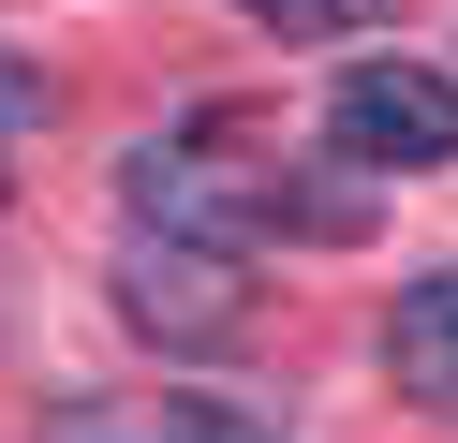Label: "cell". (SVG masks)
Instances as JSON below:
<instances>
[{"label": "cell", "mask_w": 458, "mask_h": 443, "mask_svg": "<svg viewBox=\"0 0 458 443\" xmlns=\"http://www.w3.org/2000/svg\"><path fill=\"white\" fill-rule=\"evenodd\" d=\"M385 370H399V399L458 413V266L399 281V311H385Z\"/></svg>", "instance_id": "cell-4"}, {"label": "cell", "mask_w": 458, "mask_h": 443, "mask_svg": "<svg viewBox=\"0 0 458 443\" xmlns=\"http://www.w3.org/2000/svg\"><path fill=\"white\" fill-rule=\"evenodd\" d=\"M178 443H281L267 413H237V399H178Z\"/></svg>", "instance_id": "cell-7"}, {"label": "cell", "mask_w": 458, "mask_h": 443, "mask_svg": "<svg viewBox=\"0 0 458 443\" xmlns=\"http://www.w3.org/2000/svg\"><path fill=\"white\" fill-rule=\"evenodd\" d=\"M45 133V74L30 59H0V192H15V148Z\"/></svg>", "instance_id": "cell-6"}, {"label": "cell", "mask_w": 458, "mask_h": 443, "mask_svg": "<svg viewBox=\"0 0 458 443\" xmlns=\"http://www.w3.org/2000/svg\"><path fill=\"white\" fill-rule=\"evenodd\" d=\"M326 133H340L355 177H428V163H458V74H428V59H355L340 104H326Z\"/></svg>", "instance_id": "cell-2"}, {"label": "cell", "mask_w": 458, "mask_h": 443, "mask_svg": "<svg viewBox=\"0 0 458 443\" xmlns=\"http://www.w3.org/2000/svg\"><path fill=\"white\" fill-rule=\"evenodd\" d=\"M119 311L148 325V340H237L251 325V281H237V251H208V236H148L133 222V251H119Z\"/></svg>", "instance_id": "cell-3"}, {"label": "cell", "mask_w": 458, "mask_h": 443, "mask_svg": "<svg viewBox=\"0 0 458 443\" xmlns=\"http://www.w3.org/2000/svg\"><path fill=\"white\" fill-rule=\"evenodd\" d=\"M251 15H267L281 45H340V30H369V15H399V0H251Z\"/></svg>", "instance_id": "cell-5"}, {"label": "cell", "mask_w": 458, "mask_h": 443, "mask_svg": "<svg viewBox=\"0 0 458 443\" xmlns=\"http://www.w3.org/2000/svg\"><path fill=\"white\" fill-rule=\"evenodd\" d=\"M119 192H133V222H148V236H208V251H251V236L281 222V177L251 163L222 118H208V133H148Z\"/></svg>", "instance_id": "cell-1"}]
</instances>
